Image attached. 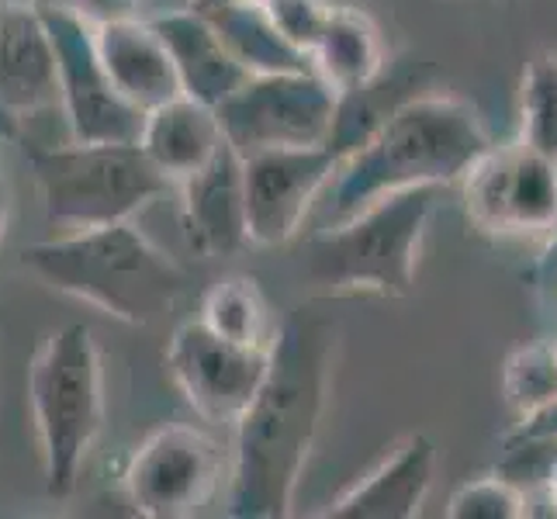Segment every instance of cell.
Segmentation results:
<instances>
[{"label":"cell","instance_id":"6da1fadb","mask_svg":"<svg viewBox=\"0 0 557 519\" xmlns=\"http://www.w3.org/2000/svg\"><path fill=\"white\" fill-rule=\"evenodd\" d=\"M339 330L330 316L295 309L274 330L267 374L236 422L228 516H292L301 471L322 427Z\"/></svg>","mask_w":557,"mask_h":519},{"label":"cell","instance_id":"7a4b0ae2","mask_svg":"<svg viewBox=\"0 0 557 519\" xmlns=\"http://www.w3.org/2000/svg\"><path fill=\"white\" fill-rule=\"evenodd\" d=\"M492 146L485 119L450 94H412L354 152L319 195V228L357 215L371 201L409 187H447Z\"/></svg>","mask_w":557,"mask_h":519},{"label":"cell","instance_id":"3957f363","mask_svg":"<svg viewBox=\"0 0 557 519\" xmlns=\"http://www.w3.org/2000/svg\"><path fill=\"white\" fill-rule=\"evenodd\" d=\"M22 263L55 292L122 322L149 325L174 305L187 274L132 222H111L22 249Z\"/></svg>","mask_w":557,"mask_h":519},{"label":"cell","instance_id":"277c9868","mask_svg":"<svg viewBox=\"0 0 557 519\" xmlns=\"http://www.w3.org/2000/svg\"><path fill=\"white\" fill-rule=\"evenodd\" d=\"M440 187L395 190L357 215L325 225L309 243V277L333 295L406 298Z\"/></svg>","mask_w":557,"mask_h":519},{"label":"cell","instance_id":"5b68a950","mask_svg":"<svg viewBox=\"0 0 557 519\" xmlns=\"http://www.w3.org/2000/svg\"><path fill=\"white\" fill-rule=\"evenodd\" d=\"M28 395L46 492L70 498L104 422L101 350L87 325H63L42 343L28 374Z\"/></svg>","mask_w":557,"mask_h":519},{"label":"cell","instance_id":"8992f818","mask_svg":"<svg viewBox=\"0 0 557 519\" xmlns=\"http://www.w3.org/2000/svg\"><path fill=\"white\" fill-rule=\"evenodd\" d=\"M32 170L46 219L66 228L132 222L157 201L166 177L149 163L139 143H70L32 152Z\"/></svg>","mask_w":557,"mask_h":519},{"label":"cell","instance_id":"52a82bcc","mask_svg":"<svg viewBox=\"0 0 557 519\" xmlns=\"http://www.w3.org/2000/svg\"><path fill=\"white\" fill-rule=\"evenodd\" d=\"M339 94L315 70L263 73L225 98L215 114L225 143L239 157L263 149L325 146L333 136Z\"/></svg>","mask_w":557,"mask_h":519},{"label":"cell","instance_id":"ba28073f","mask_svg":"<svg viewBox=\"0 0 557 519\" xmlns=\"http://www.w3.org/2000/svg\"><path fill=\"white\" fill-rule=\"evenodd\" d=\"M60 73V111L73 143H139L146 111L128 104L94 46V25L60 8H42Z\"/></svg>","mask_w":557,"mask_h":519},{"label":"cell","instance_id":"9c48e42d","mask_svg":"<svg viewBox=\"0 0 557 519\" xmlns=\"http://www.w3.org/2000/svg\"><path fill=\"white\" fill-rule=\"evenodd\" d=\"M468 219L492 236H547L557 225V163L523 143L488 146L465 173Z\"/></svg>","mask_w":557,"mask_h":519},{"label":"cell","instance_id":"30bf717a","mask_svg":"<svg viewBox=\"0 0 557 519\" xmlns=\"http://www.w3.org/2000/svg\"><path fill=\"white\" fill-rule=\"evenodd\" d=\"M225 454L195 427H163L125 471L132 506L146 519H187L219 495Z\"/></svg>","mask_w":557,"mask_h":519},{"label":"cell","instance_id":"8fae6325","mask_svg":"<svg viewBox=\"0 0 557 519\" xmlns=\"http://www.w3.org/2000/svg\"><path fill=\"white\" fill-rule=\"evenodd\" d=\"M267 350L233 343L211 333L201 319H190L166 346V368L205 422L236 427L267 374Z\"/></svg>","mask_w":557,"mask_h":519},{"label":"cell","instance_id":"7c38bea8","mask_svg":"<svg viewBox=\"0 0 557 519\" xmlns=\"http://www.w3.org/2000/svg\"><path fill=\"white\" fill-rule=\"evenodd\" d=\"M339 166L330 146L263 149L243 157L246 233L253 246H284L312 215L319 195Z\"/></svg>","mask_w":557,"mask_h":519},{"label":"cell","instance_id":"4fadbf2b","mask_svg":"<svg viewBox=\"0 0 557 519\" xmlns=\"http://www.w3.org/2000/svg\"><path fill=\"white\" fill-rule=\"evenodd\" d=\"M60 108V73L42 11L0 8V119L14 122Z\"/></svg>","mask_w":557,"mask_h":519},{"label":"cell","instance_id":"5bb4252c","mask_svg":"<svg viewBox=\"0 0 557 519\" xmlns=\"http://www.w3.org/2000/svg\"><path fill=\"white\" fill-rule=\"evenodd\" d=\"M184 184V233L198 257H233L249 243L246 233V195H243V157L222 143V149Z\"/></svg>","mask_w":557,"mask_h":519},{"label":"cell","instance_id":"9a60e30c","mask_svg":"<svg viewBox=\"0 0 557 519\" xmlns=\"http://www.w3.org/2000/svg\"><path fill=\"white\" fill-rule=\"evenodd\" d=\"M94 46H98L111 84L139 111H152L184 94L163 38L149 22H139L136 14L94 25Z\"/></svg>","mask_w":557,"mask_h":519},{"label":"cell","instance_id":"2e32d148","mask_svg":"<svg viewBox=\"0 0 557 519\" xmlns=\"http://www.w3.org/2000/svg\"><path fill=\"white\" fill-rule=\"evenodd\" d=\"M436 447L430 436L409 433L398 440L392 454L357 482L347 495L325 509V519H412L422 509V498L433 489Z\"/></svg>","mask_w":557,"mask_h":519},{"label":"cell","instance_id":"e0dca14e","mask_svg":"<svg viewBox=\"0 0 557 519\" xmlns=\"http://www.w3.org/2000/svg\"><path fill=\"white\" fill-rule=\"evenodd\" d=\"M149 25L163 38L170 60L177 66L181 90L187 98H195L208 108H219L249 81L246 66L228 52L222 35L201 11L195 8L166 11L160 17H152Z\"/></svg>","mask_w":557,"mask_h":519},{"label":"cell","instance_id":"ac0fdd59","mask_svg":"<svg viewBox=\"0 0 557 519\" xmlns=\"http://www.w3.org/2000/svg\"><path fill=\"white\" fill-rule=\"evenodd\" d=\"M222 143L225 136L215 108L187 98V94L146 111V122L139 132L143 152L166 181L190 177V173L215 157Z\"/></svg>","mask_w":557,"mask_h":519},{"label":"cell","instance_id":"d6986e66","mask_svg":"<svg viewBox=\"0 0 557 519\" xmlns=\"http://www.w3.org/2000/svg\"><path fill=\"white\" fill-rule=\"evenodd\" d=\"M312 70L330 84L336 94H350L374 84L388 66L381 32L368 14L357 8L333 4L325 17L322 35L309 52Z\"/></svg>","mask_w":557,"mask_h":519},{"label":"cell","instance_id":"ffe728a7","mask_svg":"<svg viewBox=\"0 0 557 519\" xmlns=\"http://www.w3.org/2000/svg\"><path fill=\"white\" fill-rule=\"evenodd\" d=\"M215 32L222 35V42L228 52L246 66L249 76L263 73H295V70H312L309 55L298 52L287 38L277 32V25L267 14L263 0H243V4H222L201 11Z\"/></svg>","mask_w":557,"mask_h":519},{"label":"cell","instance_id":"44dd1931","mask_svg":"<svg viewBox=\"0 0 557 519\" xmlns=\"http://www.w3.org/2000/svg\"><path fill=\"white\" fill-rule=\"evenodd\" d=\"M201 322L211 333L243 346H260V350L274 339V322L253 277L233 274L211 284L201 301Z\"/></svg>","mask_w":557,"mask_h":519},{"label":"cell","instance_id":"7402d4cb","mask_svg":"<svg viewBox=\"0 0 557 519\" xmlns=\"http://www.w3.org/2000/svg\"><path fill=\"white\" fill-rule=\"evenodd\" d=\"M520 143L557 163V52L533 55L523 70Z\"/></svg>","mask_w":557,"mask_h":519},{"label":"cell","instance_id":"603a6c76","mask_svg":"<svg viewBox=\"0 0 557 519\" xmlns=\"http://www.w3.org/2000/svg\"><path fill=\"white\" fill-rule=\"evenodd\" d=\"M506 401L516 416H530L544 409L547 401L557 398V346L550 343H530L516 350L506 363L503 378Z\"/></svg>","mask_w":557,"mask_h":519},{"label":"cell","instance_id":"cb8c5ba5","mask_svg":"<svg viewBox=\"0 0 557 519\" xmlns=\"http://www.w3.org/2000/svg\"><path fill=\"white\" fill-rule=\"evenodd\" d=\"M450 519H520L527 516V495L520 485H512L506 474L474 478L460 485L447 506Z\"/></svg>","mask_w":557,"mask_h":519},{"label":"cell","instance_id":"d4e9b609","mask_svg":"<svg viewBox=\"0 0 557 519\" xmlns=\"http://www.w3.org/2000/svg\"><path fill=\"white\" fill-rule=\"evenodd\" d=\"M263 8L271 14V22L277 25V32L305 55L312 52L315 38L322 35L325 17L333 11V4H325V0H263Z\"/></svg>","mask_w":557,"mask_h":519},{"label":"cell","instance_id":"484cf974","mask_svg":"<svg viewBox=\"0 0 557 519\" xmlns=\"http://www.w3.org/2000/svg\"><path fill=\"white\" fill-rule=\"evenodd\" d=\"M42 8H60L76 17H84L90 25L114 22V17H128L139 11V0H35Z\"/></svg>","mask_w":557,"mask_h":519},{"label":"cell","instance_id":"4316f807","mask_svg":"<svg viewBox=\"0 0 557 519\" xmlns=\"http://www.w3.org/2000/svg\"><path fill=\"white\" fill-rule=\"evenodd\" d=\"M509 440H557V398L547 401L544 409L523 416L520 427L506 436V444H509Z\"/></svg>","mask_w":557,"mask_h":519},{"label":"cell","instance_id":"83f0119b","mask_svg":"<svg viewBox=\"0 0 557 519\" xmlns=\"http://www.w3.org/2000/svg\"><path fill=\"white\" fill-rule=\"evenodd\" d=\"M536 284H541V287H554L557 284V225H554L550 243L544 249L541 263H536Z\"/></svg>","mask_w":557,"mask_h":519},{"label":"cell","instance_id":"f1b7e54d","mask_svg":"<svg viewBox=\"0 0 557 519\" xmlns=\"http://www.w3.org/2000/svg\"><path fill=\"white\" fill-rule=\"evenodd\" d=\"M222 4H243V0H190L187 8H195V11H211V8H222Z\"/></svg>","mask_w":557,"mask_h":519},{"label":"cell","instance_id":"f546056e","mask_svg":"<svg viewBox=\"0 0 557 519\" xmlns=\"http://www.w3.org/2000/svg\"><path fill=\"white\" fill-rule=\"evenodd\" d=\"M8 208H11V201H8V187L0 184V236H4V225H8Z\"/></svg>","mask_w":557,"mask_h":519}]
</instances>
